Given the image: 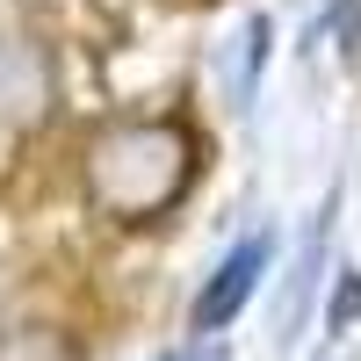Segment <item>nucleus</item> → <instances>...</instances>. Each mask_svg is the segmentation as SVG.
I'll list each match as a JSON object with an SVG mask.
<instances>
[{
	"label": "nucleus",
	"mask_w": 361,
	"mask_h": 361,
	"mask_svg": "<svg viewBox=\"0 0 361 361\" xmlns=\"http://www.w3.org/2000/svg\"><path fill=\"white\" fill-rule=\"evenodd\" d=\"M195 180V130L173 116H137L87 145V195L116 224H152Z\"/></svg>",
	"instance_id": "f257e3e1"
},
{
	"label": "nucleus",
	"mask_w": 361,
	"mask_h": 361,
	"mask_svg": "<svg viewBox=\"0 0 361 361\" xmlns=\"http://www.w3.org/2000/svg\"><path fill=\"white\" fill-rule=\"evenodd\" d=\"M267 260H275V238H267V231H246L217 267H209V282L195 289V311H188L195 333H217V325H231L238 311L253 304V289H260V275H267Z\"/></svg>",
	"instance_id": "f03ea898"
},
{
	"label": "nucleus",
	"mask_w": 361,
	"mask_h": 361,
	"mask_svg": "<svg viewBox=\"0 0 361 361\" xmlns=\"http://www.w3.org/2000/svg\"><path fill=\"white\" fill-rule=\"evenodd\" d=\"M325 238H333V202L311 217L304 231V246H296V267H289V282H282V304H275V340L289 347L296 333H304V318H311V296H318V267H325Z\"/></svg>",
	"instance_id": "7ed1b4c3"
},
{
	"label": "nucleus",
	"mask_w": 361,
	"mask_h": 361,
	"mask_svg": "<svg viewBox=\"0 0 361 361\" xmlns=\"http://www.w3.org/2000/svg\"><path fill=\"white\" fill-rule=\"evenodd\" d=\"M51 102V73L37 44H8L0 37V123H29Z\"/></svg>",
	"instance_id": "20e7f679"
},
{
	"label": "nucleus",
	"mask_w": 361,
	"mask_h": 361,
	"mask_svg": "<svg viewBox=\"0 0 361 361\" xmlns=\"http://www.w3.org/2000/svg\"><path fill=\"white\" fill-rule=\"evenodd\" d=\"M267 37H275V22H267V15H246V29H238V58H231V94H238V102H253V87H260Z\"/></svg>",
	"instance_id": "39448f33"
},
{
	"label": "nucleus",
	"mask_w": 361,
	"mask_h": 361,
	"mask_svg": "<svg viewBox=\"0 0 361 361\" xmlns=\"http://www.w3.org/2000/svg\"><path fill=\"white\" fill-rule=\"evenodd\" d=\"M347 318H361V275H340V296H333V333Z\"/></svg>",
	"instance_id": "423d86ee"
},
{
	"label": "nucleus",
	"mask_w": 361,
	"mask_h": 361,
	"mask_svg": "<svg viewBox=\"0 0 361 361\" xmlns=\"http://www.w3.org/2000/svg\"><path fill=\"white\" fill-rule=\"evenodd\" d=\"M333 15H340V51L354 58V51H361V0H340Z\"/></svg>",
	"instance_id": "0eeeda50"
},
{
	"label": "nucleus",
	"mask_w": 361,
	"mask_h": 361,
	"mask_svg": "<svg viewBox=\"0 0 361 361\" xmlns=\"http://www.w3.org/2000/svg\"><path fill=\"white\" fill-rule=\"evenodd\" d=\"M159 361H224L217 340H195V347H180V354H159Z\"/></svg>",
	"instance_id": "6e6552de"
}]
</instances>
